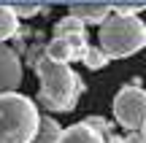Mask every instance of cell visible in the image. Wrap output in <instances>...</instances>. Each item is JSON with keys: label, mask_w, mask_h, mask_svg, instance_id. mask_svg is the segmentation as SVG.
I'll return each instance as SVG.
<instances>
[{"label": "cell", "mask_w": 146, "mask_h": 143, "mask_svg": "<svg viewBox=\"0 0 146 143\" xmlns=\"http://www.w3.org/2000/svg\"><path fill=\"white\" fill-rule=\"evenodd\" d=\"M35 73L41 81V103L54 113H70L84 92V81L68 68V65L52 62L49 57L35 59Z\"/></svg>", "instance_id": "1"}, {"label": "cell", "mask_w": 146, "mask_h": 143, "mask_svg": "<svg viewBox=\"0 0 146 143\" xmlns=\"http://www.w3.org/2000/svg\"><path fill=\"white\" fill-rule=\"evenodd\" d=\"M41 130V113L27 95H0V143H33Z\"/></svg>", "instance_id": "2"}, {"label": "cell", "mask_w": 146, "mask_h": 143, "mask_svg": "<svg viewBox=\"0 0 146 143\" xmlns=\"http://www.w3.org/2000/svg\"><path fill=\"white\" fill-rule=\"evenodd\" d=\"M98 43L108 59H122L146 46V24L141 16H116L111 14L98 30Z\"/></svg>", "instance_id": "3"}, {"label": "cell", "mask_w": 146, "mask_h": 143, "mask_svg": "<svg viewBox=\"0 0 146 143\" xmlns=\"http://www.w3.org/2000/svg\"><path fill=\"white\" fill-rule=\"evenodd\" d=\"M114 119L125 130H141L146 124V89L130 84L114 97Z\"/></svg>", "instance_id": "4"}, {"label": "cell", "mask_w": 146, "mask_h": 143, "mask_svg": "<svg viewBox=\"0 0 146 143\" xmlns=\"http://www.w3.org/2000/svg\"><path fill=\"white\" fill-rule=\"evenodd\" d=\"M22 84V62L11 46L0 43V95H8Z\"/></svg>", "instance_id": "5"}, {"label": "cell", "mask_w": 146, "mask_h": 143, "mask_svg": "<svg viewBox=\"0 0 146 143\" xmlns=\"http://www.w3.org/2000/svg\"><path fill=\"white\" fill-rule=\"evenodd\" d=\"M70 16H76L84 24H103L111 16V5H103V3H73L70 5Z\"/></svg>", "instance_id": "6"}, {"label": "cell", "mask_w": 146, "mask_h": 143, "mask_svg": "<svg viewBox=\"0 0 146 143\" xmlns=\"http://www.w3.org/2000/svg\"><path fill=\"white\" fill-rule=\"evenodd\" d=\"M57 143H106V138L98 130H92L87 122H81V124H73V127H65Z\"/></svg>", "instance_id": "7"}, {"label": "cell", "mask_w": 146, "mask_h": 143, "mask_svg": "<svg viewBox=\"0 0 146 143\" xmlns=\"http://www.w3.org/2000/svg\"><path fill=\"white\" fill-rule=\"evenodd\" d=\"M43 57H49L52 62H60V65H68L73 62V46L65 38H52L46 46V51H43Z\"/></svg>", "instance_id": "8"}, {"label": "cell", "mask_w": 146, "mask_h": 143, "mask_svg": "<svg viewBox=\"0 0 146 143\" xmlns=\"http://www.w3.org/2000/svg\"><path fill=\"white\" fill-rule=\"evenodd\" d=\"M60 135H62V127H60L52 116H41V130H38V135H35L33 143H57Z\"/></svg>", "instance_id": "9"}, {"label": "cell", "mask_w": 146, "mask_h": 143, "mask_svg": "<svg viewBox=\"0 0 146 143\" xmlns=\"http://www.w3.org/2000/svg\"><path fill=\"white\" fill-rule=\"evenodd\" d=\"M84 32V22H78L76 16H62V19L54 24V38H73Z\"/></svg>", "instance_id": "10"}, {"label": "cell", "mask_w": 146, "mask_h": 143, "mask_svg": "<svg viewBox=\"0 0 146 143\" xmlns=\"http://www.w3.org/2000/svg\"><path fill=\"white\" fill-rule=\"evenodd\" d=\"M16 27H19V19H16L14 8L11 5H0V43L8 41L16 32Z\"/></svg>", "instance_id": "11"}, {"label": "cell", "mask_w": 146, "mask_h": 143, "mask_svg": "<svg viewBox=\"0 0 146 143\" xmlns=\"http://www.w3.org/2000/svg\"><path fill=\"white\" fill-rule=\"evenodd\" d=\"M84 65H87L89 70H103L106 65H108V57H106V51L100 46H89L87 57H84Z\"/></svg>", "instance_id": "12"}, {"label": "cell", "mask_w": 146, "mask_h": 143, "mask_svg": "<svg viewBox=\"0 0 146 143\" xmlns=\"http://www.w3.org/2000/svg\"><path fill=\"white\" fill-rule=\"evenodd\" d=\"M143 11V3H135V5H111V14L116 16H138Z\"/></svg>", "instance_id": "13"}, {"label": "cell", "mask_w": 146, "mask_h": 143, "mask_svg": "<svg viewBox=\"0 0 146 143\" xmlns=\"http://www.w3.org/2000/svg\"><path fill=\"white\" fill-rule=\"evenodd\" d=\"M16 14V19H22V16H35L38 11H41V5H11Z\"/></svg>", "instance_id": "14"}, {"label": "cell", "mask_w": 146, "mask_h": 143, "mask_svg": "<svg viewBox=\"0 0 146 143\" xmlns=\"http://www.w3.org/2000/svg\"><path fill=\"white\" fill-rule=\"evenodd\" d=\"M87 124H89L92 130H100V135H103V132H108V124H106L100 116H98V119H95V116H89V119H87Z\"/></svg>", "instance_id": "15"}, {"label": "cell", "mask_w": 146, "mask_h": 143, "mask_svg": "<svg viewBox=\"0 0 146 143\" xmlns=\"http://www.w3.org/2000/svg\"><path fill=\"white\" fill-rule=\"evenodd\" d=\"M125 143H146V135L143 132H130L125 138Z\"/></svg>", "instance_id": "16"}, {"label": "cell", "mask_w": 146, "mask_h": 143, "mask_svg": "<svg viewBox=\"0 0 146 143\" xmlns=\"http://www.w3.org/2000/svg\"><path fill=\"white\" fill-rule=\"evenodd\" d=\"M106 143H125V138H119V135H108Z\"/></svg>", "instance_id": "17"}, {"label": "cell", "mask_w": 146, "mask_h": 143, "mask_svg": "<svg viewBox=\"0 0 146 143\" xmlns=\"http://www.w3.org/2000/svg\"><path fill=\"white\" fill-rule=\"evenodd\" d=\"M141 132H143V135H146V124H143V127H141Z\"/></svg>", "instance_id": "18"}]
</instances>
